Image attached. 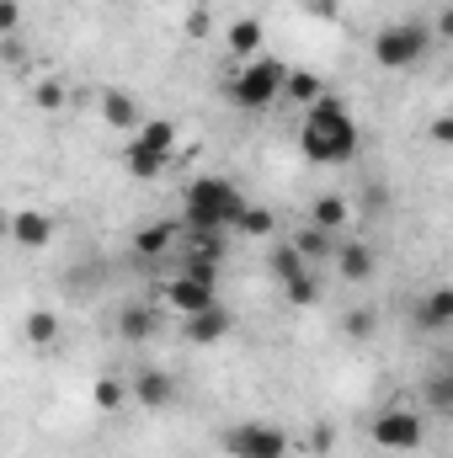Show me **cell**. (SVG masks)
Here are the masks:
<instances>
[{
    "instance_id": "obj_1",
    "label": "cell",
    "mask_w": 453,
    "mask_h": 458,
    "mask_svg": "<svg viewBox=\"0 0 453 458\" xmlns=\"http://www.w3.org/2000/svg\"><path fill=\"white\" fill-rule=\"evenodd\" d=\"M357 144H363V128H357V117L346 113V102H337V97L310 102V117L299 128L304 160H315V165H346L357 155Z\"/></svg>"
},
{
    "instance_id": "obj_2",
    "label": "cell",
    "mask_w": 453,
    "mask_h": 458,
    "mask_svg": "<svg viewBox=\"0 0 453 458\" xmlns=\"http://www.w3.org/2000/svg\"><path fill=\"white\" fill-rule=\"evenodd\" d=\"M240 208H245V192L229 176H192L187 192H182V214H187L192 234H225V229H235Z\"/></svg>"
},
{
    "instance_id": "obj_3",
    "label": "cell",
    "mask_w": 453,
    "mask_h": 458,
    "mask_svg": "<svg viewBox=\"0 0 453 458\" xmlns=\"http://www.w3.org/2000/svg\"><path fill=\"white\" fill-rule=\"evenodd\" d=\"M427 54H432V27H427L422 16L389 21V27L373 38V64H379V70H416Z\"/></svg>"
},
{
    "instance_id": "obj_4",
    "label": "cell",
    "mask_w": 453,
    "mask_h": 458,
    "mask_svg": "<svg viewBox=\"0 0 453 458\" xmlns=\"http://www.w3.org/2000/svg\"><path fill=\"white\" fill-rule=\"evenodd\" d=\"M283 75H288L283 59H251V64L229 81V102L245 107V113H267L272 102H283Z\"/></svg>"
},
{
    "instance_id": "obj_5",
    "label": "cell",
    "mask_w": 453,
    "mask_h": 458,
    "mask_svg": "<svg viewBox=\"0 0 453 458\" xmlns=\"http://www.w3.org/2000/svg\"><path fill=\"white\" fill-rule=\"evenodd\" d=\"M368 443H373V448H384V454H411V448H422V443H427V421H422L411 405H389V411H379V416H373Z\"/></svg>"
},
{
    "instance_id": "obj_6",
    "label": "cell",
    "mask_w": 453,
    "mask_h": 458,
    "mask_svg": "<svg viewBox=\"0 0 453 458\" xmlns=\"http://www.w3.org/2000/svg\"><path fill=\"white\" fill-rule=\"evenodd\" d=\"M225 454L229 458H288V437L272 421H240L225 432Z\"/></svg>"
},
{
    "instance_id": "obj_7",
    "label": "cell",
    "mask_w": 453,
    "mask_h": 458,
    "mask_svg": "<svg viewBox=\"0 0 453 458\" xmlns=\"http://www.w3.org/2000/svg\"><path fill=\"white\" fill-rule=\"evenodd\" d=\"M219 283H209V277H192V272H176L171 283H166V304L176 310V315H203V310H214L219 304V293H214Z\"/></svg>"
},
{
    "instance_id": "obj_8",
    "label": "cell",
    "mask_w": 453,
    "mask_h": 458,
    "mask_svg": "<svg viewBox=\"0 0 453 458\" xmlns=\"http://www.w3.org/2000/svg\"><path fill=\"white\" fill-rule=\"evenodd\" d=\"M331 261H337L341 283H373V272H379V256H373L368 240H341L331 250Z\"/></svg>"
},
{
    "instance_id": "obj_9",
    "label": "cell",
    "mask_w": 453,
    "mask_h": 458,
    "mask_svg": "<svg viewBox=\"0 0 453 458\" xmlns=\"http://www.w3.org/2000/svg\"><path fill=\"white\" fill-rule=\"evenodd\" d=\"M128 394H133L144 411H166V405L176 400V378H171L166 368H139L133 384H128Z\"/></svg>"
},
{
    "instance_id": "obj_10",
    "label": "cell",
    "mask_w": 453,
    "mask_h": 458,
    "mask_svg": "<svg viewBox=\"0 0 453 458\" xmlns=\"http://www.w3.org/2000/svg\"><path fill=\"white\" fill-rule=\"evenodd\" d=\"M416 326L427 331V336H443L453 326V288H432L422 304H416Z\"/></svg>"
},
{
    "instance_id": "obj_11",
    "label": "cell",
    "mask_w": 453,
    "mask_h": 458,
    "mask_svg": "<svg viewBox=\"0 0 453 458\" xmlns=\"http://www.w3.org/2000/svg\"><path fill=\"white\" fill-rule=\"evenodd\" d=\"M229 331H235V320H229L225 304H214V310H203V315H187V342H198V346L225 342Z\"/></svg>"
},
{
    "instance_id": "obj_12",
    "label": "cell",
    "mask_w": 453,
    "mask_h": 458,
    "mask_svg": "<svg viewBox=\"0 0 453 458\" xmlns=\"http://www.w3.org/2000/svg\"><path fill=\"white\" fill-rule=\"evenodd\" d=\"M11 240H16V245H32V250H43V245L54 240V219H48V214H38V208H21V214H11Z\"/></svg>"
},
{
    "instance_id": "obj_13",
    "label": "cell",
    "mask_w": 453,
    "mask_h": 458,
    "mask_svg": "<svg viewBox=\"0 0 453 458\" xmlns=\"http://www.w3.org/2000/svg\"><path fill=\"white\" fill-rule=\"evenodd\" d=\"M155 326H160V315L150 304H123V315H117V336L123 342H150Z\"/></svg>"
},
{
    "instance_id": "obj_14",
    "label": "cell",
    "mask_w": 453,
    "mask_h": 458,
    "mask_svg": "<svg viewBox=\"0 0 453 458\" xmlns=\"http://www.w3.org/2000/svg\"><path fill=\"white\" fill-rule=\"evenodd\" d=\"M133 144H144V149H155V155L171 160V149H176V123H171V117H150V123L133 128Z\"/></svg>"
},
{
    "instance_id": "obj_15",
    "label": "cell",
    "mask_w": 453,
    "mask_h": 458,
    "mask_svg": "<svg viewBox=\"0 0 453 458\" xmlns=\"http://www.w3.org/2000/svg\"><path fill=\"white\" fill-rule=\"evenodd\" d=\"M294 250H299L310 267H326V261H331V250H337V234H331V229H315V225H310V229H299Z\"/></svg>"
},
{
    "instance_id": "obj_16",
    "label": "cell",
    "mask_w": 453,
    "mask_h": 458,
    "mask_svg": "<svg viewBox=\"0 0 453 458\" xmlns=\"http://www.w3.org/2000/svg\"><path fill=\"white\" fill-rule=\"evenodd\" d=\"M21 342L27 346H54L59 342V315H54V310H27V320H21Z\"/></svg>"
},
{
    "instance_id": "obj_17",
    "label": "cell",
    "mask_w": 453,
    "mask_h": 458,
    "mask_svg": "<svg viewBox=\"0 0 453 458\" xmlns=\"http://www.w3.org/2000/svg\"><path fill=\"white\" fill-rule=\"evenodd\" d=\"M123 171L139 176V182H155V176L166 171V155H155V149H144V144H123Z\"/></svg>"
},
{
    "instance_id": "obj_18",
    "label": "cell",
    "mask_w": 453,
    "mask_h": 458,
    "mask_svg": "<svg viewBox=\"0 0 453 458\" xmlns=\"http://www.w3.org/2000/svg\"><path fill=\"white\" fill-rule=\"evenodd\" d=\"M171 240H176V225H166V219L133 229V250H139V256H166V250H171Z\"/></svg>"
},
{
    "instance_id": "obj_19",
    "label": "cell",
    "mask_w": 453,
    "mask_h": 458,
    "mask_svg": "<svg viewBox=\"0 0 453 458\" xmlns=\"http://www.w3.org/2000/svg\"><path fill=\"white\" fill-rule=\"evenodd\" d=\"M326 97V86H321V75H310V70H288L283 75V102H321Z\"/></svg>"
},
{
    "instance_id": "obj_20",
    "label": "cell",
    "mask_w": 453,
    "mask_h": 458,
    "mask_svg": "<svg viewBox=\"0 0 453 458\" xmlns=\"http://www.w3.org/2000/svg\"><path fill=\"white\" fill-rule=\"evenodd\" d=\"M267 267H272V277H278V283H294V277H304V272H315V267H310V261H304V256L294 250V240H283V245H272V261H267Z\"/></svg>"
},
{
    "instance_id": "obj_21",
    "label": "cell",
    "mask_w": 453,
    "mask_h": 458,
    "mask_svg": "<svg viewBox=\"0 0 453 458\" xmlns=\"http://www.w3.org/2000/svg\"><path fill=\"white\" fill-rule=\"evenodd\" d=\"M422 400H427V411H432V416H453V368H438V373L427 378Z\"/></svg>"
},
{
    "instance_id": "obj_22",
    "label": "cell",
    "mask_w": 453,
    "mask_h": 458,
    "mask_svg": "<svg viewBox=\"0 0 453 458\" xmlns=\"http://www.w3.org/2000/svg\"><path fill=\"white\" fill-rule=\"evenodd\" d=\"M229 48H235L240 59H256V54H261V21H256V16L229 21Z\"/></svg>"
},
{
    "instance_id": "obj_23",
    "label": "cell",
    "mask_w": 453,
    "mask_h": 458,
    "mask_svg": "<svg viewBox=\"0 0 453 458\" xmlns=\"http://www.w3.org/2000/svg\"><path fill=\"white\" fill-rule=\"evenodd\" d=\"M102 117H107L113 128H139V102H133L128 91H107V97H102Z\"/></svg>"
},
{
    "instance_id": "obj_24",
    "label": "cell",
    "mask_w": 453,
    "mask_h": 458,
    "mask_svg": "<svg viewBox=\"0 0 453 458\" xmlns=\"http://www.w3.org/2000/svg\"><path fill=\"white\" fill-rule=\"evenodd\" d=\"M235 229H240V234H251V240H267V234L278 229V214H272V208H261V203H245V208H240V219H235Z\"/></svg>"
},
{
    "instance_id": "obj_25",
    "label": "cell",
    "mask_w": 453,
    "mask_h": 458,
    "mask_svg": "<svg viewBox=\"0 0 453 458\" xmlns=\"http://www.w3.org/2000/svg\"><path fill=\"white\" fill-rule=\"evenodd\" d=\"M310 225L315 229H346V203L341 198H315V208H310Z\"/></svg>"
},
{
    "instance_id": "obj_26",
    "label": "cell",
    "mask_w": 453,
    "mask_h": 458,
    "mask_svg": "<svg viewBox=\"0 0 453 458\" xmlns=\"http://www.w3.org/2000/svg\"><path fill=\"white\" fill-rule=\"evenodd\" d=\"M283 299H288L294 310H310V304H321V277H315V272H304V277L283 283Z\"/></svg>"
},
{
    "instance_id": "obj_27",
    "label": "cell",
    "mask_w": 453,
    "mask_h": 458,
    "mask_svg": "<svg viewBox=\"0 0 453 458\" xmlns=\"http://www.w3.org/2000/svg\"><path fill=\"white\" fill-rule=\"evenodd\" d=\"M64 102H70L64 81H38V86H32V107H38V113H59Z\"/></svg>"
},
{
    "instance_id": "obj_28",
    "label": "cell",
    "mask_w": 453,
    "mask_h": 458,
    "mask_svg": "<svg viewBox=\"0 0 453 458\" xmlns=\"http://www.w3.org/2000/svg\"><path fill=\"white\" fill-rule=\"evenodd\" d=\"M91 400H97V411H117V405L128 400V384H123V378H97V384H91Z\"/></svg>"
},
{
    "instance_id": "obj_29",
    "label": "cell",
    "mask_w": 453,
    "mask_h": 458,
    "mask_svg": "<svg viewBox=\"0 0 453 458\" xmlns=\"http://www.w3.org/2000/svg\"><path fill=\"white\" fill-rule=\"evenodd\" d=\"M373 331H379V315H373V310H363V304L346 310V336H352V342H368Z\"/></svg>"
},
{
    "instance_id": "obj_30",
    "label": "cell",
    "mask_w": 453,
    "mask_h": 458,
    "mask_svg": "<svg viewBox=\"0 0 453 458\" xmlns=\"http://www.w3.org/2000/svg\"><path fill=\"white\" fill-rule=\"evenodd\" d=\"M21 27V5L16 0H0V38H11Z\"/></svg>"
},
{
    "instance_id": "obj_31",
    "label": "cell",
    "mask_w": 453,
    "mask_h": 458,
    "mask_svg": "<svg viewBox=\"0 0 453 458\" xmlns=\"http://www.w3.org/2000/svg\"><path fill=\"white\" fill-rule=\"evenodd\" d=\"M187 38H209V11H192L187 16Z\"/></svg>"
},
{
    "instance_id": "obj_32",
    "label": "cell",
    "mask_w": 453,
    "mask_h": 458,
    "mask_svg": "<svg viewBox=\"0 0 453 458\" xmlns=\"http://www.w3.org/2000/svg\"><path fill=\"white\" fill-rule=\"evenodd\" d=\"M432 139H438V144H449V139H453V123H449V117H438V123H432Z\"/></svg>"
},
{
    "instance_id": "obj_33",
    "label": "cell",
    "mask_w": 453,
    "mask_h": 458,
    "mask_svg": "<svg viewBox=\"0 0 453 458\" xmlns=\"http://www.w3.org/2000/svg\"><path fill=\"white\" fill-rule=\"evenodd\" d=\"M5 59H11V64H21V59H27V54H21V43H16V32L5 38Z\"/></svg>"
},
{
    "instance_id": "obj_34",
    "label": "cell",
    "mask_w": 453,
    "mask_h": 458,
    "mask_svg": "<svg viewBox=\"0 0 453 458\" xmlns=\"http://www.w3.org/2000/svg\"><path fill=\"white\" fill-rule=\"evenodd\" d=\"M5 234H11V214H0V240H5Z\"/></svg>"
}]
</instances>
